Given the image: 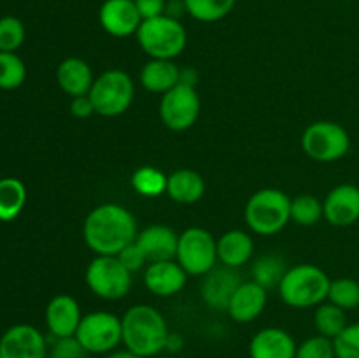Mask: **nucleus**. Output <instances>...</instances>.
I'll use <instances>...</instances> for the list:
<instances>
[{
	"label": "nucleus",
	"mask_w": 359,
	"mask_h": 358,
	"mask_svg": "<svg viewBox=\"0 0 359 358\" xmlns=\"http://www.w3.org/2000/svg\"><path fill=\"white\" fill-rule=\"evenodd\" d=\"M48 340L32 325H14L0 337V358H48Z\"/></svg>",
	"instance_id": "nucleus-12"
},
{
	"label": "nucleus",
	"mask_w": 359,
	"mask_h": 358,
	"mask_svg": "<svg viewBox=\"0 0 359 358\" xmlns=\"http://www.w3.org/2000/svg\"><path fill=\"white\" fill-rule=\"evenodd\" d=\"M188 274L174 260L154 262L144 274V283L151 293L158 297H172L184 288Z\"/></svg>",
	"instance_id": "nucleus-18"
},
{
	"label": "nucleus",
	"mask_w": 359,
	"mask_h": 358,
	"mask_svg": "<svg viewBox=\"0 0 359 358\" xmlns=\"http://www.w3.org/2000/svg\"><path fill=\"white\" fill-rule=\"evenodd\" d=\"M241 283V276L231 267L224 265L223 269H212L203 277L202 298L209 307L226 309Z\"/></svg>",
	"instance_id": "nucleus-20"
},
{
	"label": "nucleus",
	"mask_w": 359,
	"mask_h": 358,
	"mask_svg": "<svg viewBox=\"0 0 359 358\" xmlns=\"http://www.w3.org/2000/svg\"><path fill=\"white\" fill-rule=\"evenodd\" d=\"M56 81L63 93L69 97H81L90 93L93 86V70L83 58H65L56 69Z\"/></svg>",
	"instance_id": "nucleus-21"
},
{
	"label": "nucleus",
	"mask_w": 359,
	"mask_h": 358,
	"mask_svg": "<svg viewBox=\"0 0 359 358\" xmlns=\"http://www.w3.org/2000/svg\"><path fill=\"white\" fill-rule=\"evenodd\" d=\"M314 325L319 336H325L333 340L346 330V326L349 323H347L346 311L342 307L332 304V302H326V304L323 302V304H319L316 307Z\"/></svg>",
	"instance_id": "nucleus-26"
},
{
	"label": "nucleus",
	"mask_w": 359,
	"mask_h": 358,
	"mask_svg": "<svg viewBox=\"0 0 359 358\" xmlns=\"http://www.w3.org/2000/svg\"><path fill=\"white\" fill-rule=\"evenodd\" d=\"M25 25L14 16L0 18V51L14 53L25 42Z\"/></svg>",
	"instance_id": "nucleus-33"
},
{
	"label": "nucleus",
	"mask_w": 359,
	"mask_h": 358,
	"mask_svg": "<svg viewBox=\"0 0 359 358\" xmlns=\"http://www.w3.org/2000/svg\"><path fill=\"white\" fill-rule=\"evenodd\" d=\"M76 339L90 354L114 351L123 343L121 318L107 311H95L83 316Z\"/></svg>",
	"instance_id": "nucleus-9"
},
{
	"label": "nucleus",
	"mask_w": 359,
	"mask_h": 358,
	"mask_svg": "<svg viewBox=\"0 0 359 358\" xmlns=\"http://www.w3.org/2000/svg\"><path fill=\"white\" fill-rule=\"evenodd\" d=\"M328 300L344 311L359 307V283L351 277H339L330 283Z\"/></svg>",
	"instance_id": "nucleus-32"
},
{
	"label": "nucleus",
	"mask_w": 359,
	"mask_h": 358,
	"mask_svg": "<svg viewBox=\"0 0 359 358\" xmlns=\"http://www.w3.org/2000/svg\"><path fill=\"white\" fill-rule=\"evenodd\" d=\"M175 258L188 276H205L216 265L217 241L205 228H188L179 235Z\"/></svg>",
	"instance_id": "nucleus-7"
},
{
	"label": "nucleus",
	"mask_w": 359,
	"mask_h": 358,
	"mask_svg": "<svg viewBox=\"0 0 359 358\" xmlns=\"http://www.w3.org/2000/svg\"><path fill=\"white\" fill-rule=\"evenodd\" d=\"M244 218L255 234H277L291 221V199L277 188L259 190L245 204Z\"/></svg>",
	"instance_id": "nucleus-4"
},
{
	"label": "nucleus",
	"mask_w": 359,
	"mask_h": 358,
	"mask_svg": "<svg viewBox=\"0 0 359 358\" xmlns=\"http://www.w3.org/2000/svg\"><path fill=\"white\" fill-rule=\"evenodd\" d=\"M83 319L77 300L70 295H56L46 307V325L55 339L76 336Z\"/></svg>",
	"instance_id": "nucleus-14"
},
{
	"label": "nucleus",
	"mask_w": 359,
	"mask_h": 358,
	"mask_svg": "<svg viewBox=\"0 0 359 358\" xmlns=\"http://www.w3.org/2000/svg\"><path fill=\"white\" fill-rule=\"evenodd\" d=\"M135 242L142 249L147 262H165L174 260L177 255L179 234L167 225H151L139 232Z\"/></svg>",
	"instance_id": "nucleus-16"
},
{
	"label": "nucleus",
	"mask_w": 359,
	"mask_h": 358,
	"mask_svg": "<svg viewBox=\"0 0 359 358\" xmlns=\"http://www.w3.org/2000/svg\"><path fill=\"white\" fill-rule=\"evenodd\" d=\"M105 358H142V357H139V354H135V353H132V351L130 350H114V351H111V353H107V357Z\"/></svg>",
	"instance_id": "nucleus-41"
},
{
	"label": "nucleus",
	"mask_w": 359,
	"mask_h": 358,
	"mask_svg": "<svg viewBox=\"0 0 359 358\" xmlns=\"http://www.w3.org/2000/svg\"><path fill=\"white\" fill-rule=\"evenodd\" d=\"M266 305V288L256 281H245L235 290L226 311L237 323H251L258 318Z\"/></svg>",
	"instance_id": "nucleus-17"
},
{
	"label": "nucleus",
	"mask_w": 359,
	"mask_h": 358,
	"mask_svg": "<svg viewBox=\"0 0 359 358\" xmlns=\"http://www.w3.org/2000/svg\"><path fill=\"white\" fill-rule=\"evenodd\" d=\"M27 67L16 53L0 51V88L16 90L25 83Z\"/></svg>",
	"instance_id": "nucleus-31"
},
{
	"label": "nucleus",
	"mask_w": 359,
	"mask_h": 358,
	"mask_svg": "<svg viewBox=\"0 0 359 358\" xmlns=\"http://www.w3.org/2000/svg\"><path fill=\"white\" fill-rule=\"evenodd\" d=\"M135 35L142 51L156 60H174L184 51L188 42L181 21L167 14L144 20Z\"/></svg>",
	"instance_id": "nucleus-5"
},
{
	"label": "nucleus",
	"mask_w": 359,
	"mask_h": 358,
	"mask_svg": "<svg viewBox=\"0 0 359 358\" xmlns=\"http://www.w3.org/2000/svg\"><path fill=\"white\" fill-rule=\"evenodd\" d=\"M200 109L202 104L195 86L179 83L161 97L160 118L167 128L174 132H184L195 125L200 116Z\"/></svg>",
	"instance_id": "nucleus-11"
},
{
	"label": "nucleus",
	"mask_w": 359,
	"mask_h": 358,
	"mask_svg": "<svg viewBox=\"0 0 359 358\" xmlns=\"http://www.w3.org/2000/svg\"><path fill=\"white\" fill-rule=\"evenodd\" d=\"M297 343L290 332L277 326L259 330L249 344L251 358H294Z\"/></svg>",
	"instance_id": "nucleus-19"
},
{
	"label": "nucleus",
	"mask_w": 359,
	"mask_h": 358,
	"mask_svg": "<svg viewBox=\"0 0 359 358\" xmlns=\"http://www.w3.org/2000/svg\"><path fill=\"white\" fill-rule=\"evenodd\" d=\"M133 2H135L142 21L163 16L167 13V0H133Z\"/></svg>",
	"instance_id": "nucleus-38"
},
{
	"label": "nucleus",
	"mask_w": 359,
	"mask_h": 358,
	"mask_svg": "<svg viewBox=\"0 0 359 358\" xmlns=\"http://www.w3.org/2000/svg\"><path fill=\"white\" fill-rule=\"evenodd\" d=\"M137 220L119 204H102L86 216L83 237L97 255L116 256L137 239Z\"/></svg>",
	"instance_id": "nucleus-1"
},
{
	"label": "nucleus",
	"mask_w": 359,
	"mask_h": 358,
	"mask_svg": "<svg viewBox=\"0 0 359 358\" xmlns=\"http://www.w3.org/2000/svg\"><path fill=\"white\" fill-rule=\"evenodd\" d=\"M102 28L112 37H128L137 34L142 18L133 0H105L98 11Z\"/></svg>",
	"instance_id": "nucleus-13"
},
{
	"label": "nucleus",
	"mask_w": 359,
	"mask_h": 358,
	"mask_svg": "<svg viewBox=\"0 0 359 358\" xmlns=\"http://www.w3.org/2000/svg\"><path fill=\"white\" fill-rule=\"evenodd\" d=\"M325 216L323 202L316 195L302 193L291 200V220L302 227H312Z\"/></svg>",
	"instance_id": "nucleus-29"
},
{
	"label": "nucleus",
	"mask_w": 359,
	"mask_h": 358,
	"mask_svg": "<svg viewBox=\"0 0 359 358\" xmlns=\"http://www.w3.org/2000/svg\"><path fill=\"white\" fill-rule=\"evenodd\" d=\"M286 263L280 256L277 255H265L255 263L252 267V277L258 284H262L263 288H272V286H279L280 279L286 274Z\"/></svg>",
	"instance_id": "nucleus-30"
},
{
	"label": "nucleus",
	"mask_w": 359,
	"mask_h": 358,
	"mask_svg": "<svg viewBox=\"0 0 359 358\" xmlns=\"http://www.w3.org/2000/svg\"><path fill=\"white\" fill-rule=\"evenodd\" d=\"M181 83V69L174 60L151 58L140 70V84L151 93H167Z\"/></svg>",
	"instance_id": "nucleus-22"
},
{
	"label": "nucleus",
	"mask_w": 359,
	"mask_h": 358,
	"mask_svg": "<svg viewBox=\"0 0 359 358\" xmlns=\"http://www.w3.org/2000/svg\"><path fill=\"white\" fill-rule=\"evenodd\" d=\"M252 249H255V242L248 232L230 230L217 241V258L226 267L237 269L249 262Z\"/></svg>",
	"instance_id": "nucleus-24"
},
{
	"label": "nucleus",
	"mask_w": 359,
	"mask_h": 358,
	"mask_svg": "<svg viewBox=\"0 0 359 358\" xmlns=\"http://www.w3.org/2000/svg\"><path fill=\"white\" fill-rule=\"evenodd\" d=\"M168 178L153 165H142L132 175V186L142 197H160L167 192Z\"/></svg>",
	"instance_id": "nucleus-28"
},
{
	"label": "nucleus",
	"mask_w": 359,
	"mask_h": 358,
	"mask_svg": "<svg viewBox=\"0 0 359 358\" xmlns=\"http://www.w3.org/2000/svg\"><path fill=\"white\" fill-rule=\"evenodd\" d=\"M294 358H337L333 340L325 336L309 337L297 347Z\"/></svg>",
	"instance_id": "nucleus-34"
},
{
	"label": "nucleus",
	"mask_w": 359,
	"mask_h": 358,
	"mask_svg": "<svg viewBox=\"0 0 359 358\" xmlns=\"http://www.w3.org/2000/svg\"><path fill=\"white\" fill-rule=\"evenodd\" d=\"M237 0H184L186 13L202 23H214L233 11Z\"/></svg>",
	"instance_id": "nucleus-27"
},
{
	"label": "nucleus",
	"mask_w": 359,
	"mask_h": 358,
	"mask_svg": "<svg viewBox=\"0 0 359 358\" xmlns=\"http://www.w3.org/2000/svg\"><path fill=\"white\" fill-rule=\"evenodd\" d=\"M305 154L316 161H337L346 157L351 147V137L342 125L335 121H316L302 135Z\"/></svg>",
	"instance_id": "nucleus-8"
},
{
	"label": "nucleus",
	"mask_w": 359,
	"mask_h": 358,
	"mask_svg": "<svg viewBox=\"0 0 359 358\" xmlns=\"http://www.w3.org/2000/svg\"><path fill=\"white\" fill-rule=\"evenodd\" d=\"M337 358H359V323L347 325L339 337L333 339Z\"/></svg>",
	"instance_id": "nucleus-35"
},
{
	"label": "nucleus",
	"mask_w": 359,
	"mask_h": 358,
	"mask_svg": "<svg viewBox=\"0 0 359 358\" xmlns=\"http://www.w3.org/2000/svg\"><path fill=\"white\" fill-rule=\"evenodd\" d=\"M70 112L76 118H88L95 112V105L91 102L90 95H81V97H74L70 102Z\"/></svg>",
	"instance_id": "nucleus-39"
},
{
	"label": "nucleus",
	"mask_w": 359,
	"mask_h": 358,
	"mask_svg": "<svg viewBox=\"0 0 359 358\" xmlns=\"http://www.w3.org/2000/svg\"><path fill=\"white\" fill-rule=\"evenodd\" d=\"M116 256H118L119 262H121L123 265L130 270V272H135V270L142 269L144 263L147 262L146 256H144V253H142V249L139 248V244H137L135 241H133L132 244L126 246L125 249H121V251H119Z\"/></svg>",
	"instance_id": "nucleus-37"
},
{
	"label": "nucleus",
	"mask_w": 359,
	"mask_h": 358,
	"mask_svg": "<svg viewBox=\"0 0 359 358\" xmlns=\"http://www.w3.org/2000/svg\"><path fill=\"white\" fill-rule=\"evenodd\" d=\"M330 277L312 263H300L286 270L279 283L284 304L294 309H307L323 304L328 298Z\"/></svg>",
	"instance_id": "nucleus-3"
},
{
	"label": "nucleus",
	"mask_w": 359,
	"mask_h": 358,
	"mask_svg": "<svg viewBox=\"0 0 359 358\" xmlns=\"http://www.w3.org/2000/svg\"><path fill=\"white\" fill-rule=\"evenodd\" d=\"M88 351L81 346L79 340L74 337H63V339H56L53 344L51 351H49V358H88Z\"/></svg>",
	"instance_id": "nucleus-36"
},
{
	"label": "nucleus",
	"mask_w": 359,
	"mask_h": 358,
	"mask_svg": "<svg viewBox=\"0 0 359 358\" xmlns=\"http://www.w3.org/2000/svg\"><path fill=\"white\" fill-rule=\"evenodd\" d=\"M86 284L97 297L118 300L132 288V272L119 262L118 256L97 255L86 269Z\"/></svg>",
	"instance_id": "nucleus-10"
},
{
	"label": "nucleus",
	"mask_w": 359,
	"mask_h": 358,
	"mask_svg": "<svg viewBox=\"0 0 359 358\" xmlns=\"http://www.w3.org/2000/svg\"><path fill=\"white\" fill-rule=\"evenodd\" d=\"M205 193V181L191 168H179L168 175L167 195L177 204H195Z\"/></svg>",
	"instance_id": "nucleus-23"
},
{
	"label": "nucleus",
	"mask_w": 359,
	"mask_h": 358,
	"mask_svg": "<svg viewBox=\"0 0 359 358\" xmlns=\"http://www.w3.org/2000/svg\"><path fill=\"white\" fill-rule=\"evenodd\" d=\"M135 86L125 70L111 69L93 81L90 98L95 105V112L105 118L123 114L132 105Z\"/></svg>",
	"instance_id": "nucleus-6"
},
{
	"label": "nucleus",
	"mask_w": 359,
	"mask_h": 358,
	"mask_svg": "<svg viewBox=\"0 0 359 358\" xmlns=\"http://www.w3.org/2000/svg\"><path fill=\"white\" fill-rule=\"evenodd\" d=\"M325 218L333 227H349L359 220V188L354 185H339L326 195Z\"/></svg>",
	"instance_id": "nucleus-15"
},
{
	"label": "nucleus",
	"mask_w": 359,
	"mask_h": 358,
	"mask_svg": "<svg viewBox=\"0 0 359 358\" xmlns=\"http://www.w3.org/2000/svg\"><path fill=\"white\" fill-rule=\"evenodd\" d=\"M123 344L142 358L156 357L165 351L168 326L163 314L153 305L139 304L130 307L121 318Z\"/></svg>",
	"instance_id": "nucleus-2"
},
{
	"label": "nucleus",
	"mask_w": 359,
	"mask_h": 358,
	"mask_svg": "<svg viewBox=\"0 0 359 358\" xmlns=\"http://www.w3.org/2000/svg\"><path fill=\"white\" fill-rule=\"evenodd\" d=\"M182 337L177 336V333H168V339H167V346L165 350L170 351V353H177V351L182 350Z\"/></svg>",
	"instance_id": "nucleus-40"
},
{
	"label": "nucleus",
	"mask_w": 359,
	"mask_h": 358,
	"mask_svg": "<svg viewBox=\"0 0 359 358\" xmlns=\"http://www.w3.org/2000/svg\"><path fill=\"white\" fill-rule=\"evenodd\" d=\"M27 188L16 178L0 179V221H13L23 211Z\"/></svg>",
	"instance_id": "nucleus-25"
}]
</instances>
